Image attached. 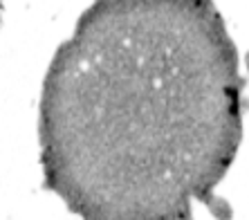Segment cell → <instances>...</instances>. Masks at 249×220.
I'll list each match as a JSON object with an SVG mask.
<instances>
[{
  "label": "cell",
  "instance_id": "3",
  "mask_svg": "<svg viewBox=\"0 0 249 220\" xmlns=\"http://www.w3.org/2000/svg\"><path fill=\"white\" fill-rule=\"evenodd\" d=\"M180 220H193V216H191V207L182 209V214H180Z\"/></svg>",
  "mask_w": 249,
  "mask_h": 220
},
{
  "label": "cell",
  "instance_id": "4",
  "mask_svg": "<svg viewBox=\"0 0 249 220\" xmlns=\"http://www.w3.org/2000/svg\"><path fill=\"white\" fill-rule=\"evenodd\" d=\"M245 68H247V72H249V52H247V56H245Z\"/></svg>",
  "mask_w": 249,
  "mask_h": 220
},
{
  "label": "cell",
  "instance_id": "2",
  "mask_svg": "<svg viewBox=\"0 0 249 220\" xmlns=\"http://www.w3.org/2000/svg\"><path fill=\"white\" fill-rule=\"evenodd\" d=\"M200 202H204V207L211 211V216H213L215 220H231L233 218V209L231 204L227 202L225 198H218L213 191H204L202 196L197 198Z\"/></svg>",
  "mask_w": 249,
  "mask_h": 220
},
{
  "label": "cell",
  "instance_id": "1",
  "mask_svg": "<svg viewBox=\"0 0 249 220\" xmlns=\"http://www.w3.org/2000/svg\"><path fill=\"white\" fill-rule=\"evenodd\" d=\"M238 74L211 0H97L43 81L45 189L83 220H180L238 151Z\"/></svg>",
  "mask_w": 249,
  "mask_h": 220
},
{
  "label": "cell",
  "instance_id": "5",
  "mask_svg": "<svg viewBox=\"0 0 249 220\" xmlns=\"http://www.w3.org/2000/svg\"><path fill=\"white\" fill-rule=\"evenodd\" d=\"M0 16H2V5H0Z\"/></svg>",
  "mask_w": 249,
  "mask_h": 220
}]
</instances>
